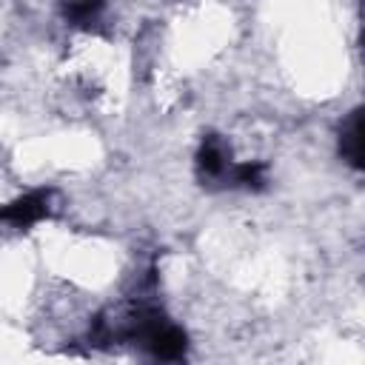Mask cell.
Wrapping results in <instances>:
<instances>
[{"instance_id":"6da1fadb","label":"cell","mask_w":365,"mask_h":365,"mask_svg":"<svg viewBox=\"0 0 365 365\" xmlns=\"http://www.w3.org/2000/svg\"><path fill=\"white\" fill-rule=\"evenodd\" d=\"M46 211H48V194L31 191V194L14 200L11 205H6V208L0 211V217H3L6 222H11V225H31V222H37L40 217H46Z\"/></svg>"},{"instance_id":"7a4b0ae2","label":"cell","mask_w":365,"mask_h":365,"mask_svg":"<svg viewBox=\"0 0 365 365\" xmlns=\"http://www.w3.org/2000/svg\"><path fill=\"white\" fill-rule=\"evenodd\" d=\"M145 336H148V345L154 348V354L163 356V359H177V356L185 351V336H182V331H177V328H171V325L157 322Z\"/></svg>"},{"instance_id":"3957f363","label":"cell","mask_w":365,"mask_h":365,"mask_svg":"<svg viewBox=\"0 0 365 365\" xmlns=\"http://www.w3.org/2000/svg\"><path fill=\"white\" fill-rule=\"evenodd\" d=\"M197 165H200V171H205L211 177L222 174L225 171V151H222V145L217 140H205L200 154H197Z\"/></svg>"},{"instance_id":"277c9868","label":"cell","mask_w":365,"mask_h":365,"mask_svg":"<svg viewBox=\"0 0 365 365\" xmlns=\"http://www.w3.org/2000/svg\"><path fill=\"white\" fill-rule=\"evenodd\" d=\"M342 151L351 160V165H359V157H362V123H359V114H354L348 120V128L342 131Z\"/></svg>"},{"instance_id":"5b68a950","label":"cell","mask_w":365,"mask_h":365,"mask_svg":"<svg viewBox=\"0 0 365 365\" xmlns=\"http://www.w3.org/2000/svg\"><path fill=\"white\" fill-rule=\"evenodd\" d=\"M103 9V0H71L66 6V14L74 20V23H91Z\"/></svg>"}]
</instances>
